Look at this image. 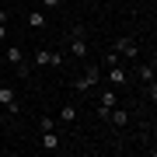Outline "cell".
<instances>
[{"label":"cell","instance_id":"9a60e30c","mask_svg":"<svg viewBox=\"0 0 157 157\" xmlns=\"http://www.w3.org/2000/svg\"><path fill=\"white\" fill-rule=\"evenodd\" d=\"M39 129H42V133H45V129H56V119H52V115H42L39 119Z\"/></svg>","mask_w":157,"mask_h":157},{"label":"cell","instance_id":"30bf717a","mask_svg":"<svg viewBox=\"0 0 157 157\" xmlns=\"http://www.w3.org/2000/svg\"><path fill=\"white\" fill-rule=\"evenodd\" d=\"M21 59H25L21 45H7V63H14V67H17V63H21Z\"/></svg>","mask_w":157,"mask_h":157},{"label":"cell","instance_id":"e0dca14e","mask_svg":"<svg viewBox=\"0 0 157 157\" xmlns=\"http://www.w3.org/2000/svg\"><path fill=\"white\" fill-rule=\"evenodd\" d=\"M39 4H42V7H45V11H56V7H59V4H63V0H39Z\"/></svg>","mask_w":157,"mask_h":157},{"label":"cell","instance_id":"ba28073f","mask_svg":"<svg viewBox=\"0 0 157 157\" xmlns=\"http://www.w3.org/2000/svg\"><path fill=\"white\" fill-rule=\"evenodd\" d=\"M45 25H49V17H45V11H32V14H28V28H35V32H42Z\"/></svg>","mask_w":157,"mask_h":157},{"label":"cell","instance_id":"5bb4252c","mask_svg":"<svg viewBox=\"0 0 157 157\" xmlns=\"http://www.w3.org/2000/svg\"><path fill=\"white\" fill-rule=\"evenodd\" d=\"M63 63H67V56H63V52H56V49H52V52H49V67H56V70H59Z\"/></svg>","mask_w":157,"mask_h":157},{"label":"cell","instance_id":"9c48e42d","mask_svg":"<svg viewBox=\"0 0 157 157\" xmlns=\"http://www.w3.org/2000/svg\"><path fill=\"white\" fill-rule=\"evenodd\" d=\"M136 77H140L143 84H150L154 80V63H136Z\"/></svg>","mask_w":157,"mask_h":157},{"label":"cell","instance_id":"d6986e66","mask_svg":"<svg viewBox=\"0 0 157 157\" xmlns=\"http://www.w3.org/2000/svg\"><path fill=\"white\" fill-rule=\"evenodd\" d=\"M0 25H7V11H4V7H0Z\"/></svg>","mask_w":157,"mask_h":157},{"label":"cell","instance_id":"4fadbf2b","mask_svg":"<svg viewBox=\"0 0 157 157\" xmlns=\"http://www.w3.org/2000/svg\"><path fill=\"white\" fill-rule=\"evenodd\" d=\"M49 52L52 49H35V63H39V67H49Z\"/></svg>","mask_w":157,"mask_h":157},{"label":"cell","instance_id":"5b68a950","mask_svg":"<svg viewBox=\"0 0 157 157\" xmlns=\"http://www.w3.org/2000/svg\"><path fill=\"white\" fill-rule=\"evenodd\" d=\"M108 84H112V87H126V84H129V73H126V67H122V63L108 67Z\"/></svg>","mask_w":157,"mask_h":157},{"label":"cell","instance_id":"277c9868","mask_svg":"<svg viewBox=\"0 0 157 157\" xmlns=\"http://www.w3.org/2000/svg\"><path fill=\"white\" fill-rule=\"evenodd\" d=\"M0 108H4V112H11V115L21 112V105H17V94H14L7 84H0Z\"/></svg>","mask_w":157,"mask_h":157},{"label":"cell","instance_id":"8fae6325","mask_svg":"<svg viewBox=\"0 0 157 157\" xmlns=\"http://www.w3.org/2000/svg\"><path fill=\"white\" fill-rule=\"evenodd\" d=\"M59 119H63V122H77V105H63L59 108Z\"/></svg>","mask_w":157,"mask_h":157},{"label":"cell","instance_id":"ffe728a7","mask_svg":"<svg viewBox=\"0 0 157 157\" xmlns=\"http://www.w3.org/2000/svg\"><path fill=\"white\" fill-rule=\"evenodd\" d=\"M0 115H4V108H0Z\"/></svg>","mask_w":157,"mask_h":157},{"label":"cell","instance_id":"2e32d148","mask_svg":"<svg viewBox=\"0 0 157 157\" xmlns=\"http://www.w3.org/2000/svg\"><path fill=\"white\" fill-rule=\"evenodd\" d=\"M101 63H105V67H115V63H122V56H119V52L112 49V52H108V56H105V59H101Z\"/></svg>","mask_w":157,"mask_h":157},{"label":"cell","instance_id":"7c38bea8","mask_svg":"<svg viewBox=\"0 0 157 157\" xmlns=\"http://www.w3.org/2000/svg\"><path fill=\"white\" fill-rule=\"evenodd\" d=\"M98 105H105V108H115V105H119L115 91H101V101H98Z\"/></svg>","mask_w":157,"mask_h":157},{"label":"cell","instance_id":"6da1fadb","mask_svg":"<svg viewBox=\"0 0 157 157\" xmlns=\"http://www.w3.org/2000/svg\"><path fill=\"white\" fill-rule=\"evenodd\" d=\"M98 80H101V67H94V63H87V67H84V73H80V77L73 80L70 87L77 91V94H87L91 87H98Z\"/></svg>","mask_w":157,"mask_h":157},{"label":"cell","instance_id":"8992f818","mask_svg":"<svg viewBox=\"0 0 157 157\" xmlns=\"http://www.w3.org/2000/svg\"><path fill=\"white\" fill-rule=\"evenodd\" d=\"M105 122H112L115 129H126V126H129V112H126V108H119V105H115L112 112H108V119H105Z\"/></svg>","mask_w":157,"mask_h":157},{"label":"cell","instance_id":"ac0fdd59","mask_svg":"<svg viewBox=\"0 0 157 157\" xmlns=\"http://www.w3.org/2000/svg\"><path fill=\"white\" fill-rule=\"evenodd\" d=\"M7 39V25H0V42H4Z\"/></svg>","mask_w":157,"mask_h":157},{"label":"cell","instance_id":"7a4b0ae2","mask_svg":"<svg viewBox=\"0 0 157 157\" xmlns=\"http://www.w3.org/2000/svg\"><path fill=\"white\" fill-rule=\"evenodd\" d=\"M70 56L73 59H87V32H84V25H73L70 28Z\"/></svg>","mask_w":157,"mask_h":157},{"label":"cell","instance_id":"3957f363","mask_svg":"<svg viewBox=\"0 0 157 157\" xmlns=\"http://www.w3.org/2000/svg\"><path fill=\"white\" fill-rule=\"evenodd\" d=\"M112 49H115V52H119L122 59H136V56H140V42H136L133 35H119Z\"/></svg>","mask_w":157,"mask_h":157},{"label":"cell","instance_id":"52a82bcc","mask_svg":"<svg viewBox=\"0 0 157 157\" xmlns=\"http://www.w3.org/2000/svg\"><path fill=\"white\" fill-rule=\"evenodd\" d=\"M39 147H42V150H59V133H56V129H45V133H42V140H39Z\"/></svg>","mask_w":157,"mask_h":157}]
</instances>
